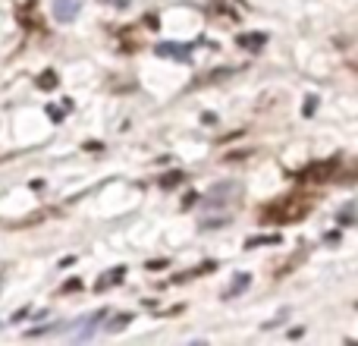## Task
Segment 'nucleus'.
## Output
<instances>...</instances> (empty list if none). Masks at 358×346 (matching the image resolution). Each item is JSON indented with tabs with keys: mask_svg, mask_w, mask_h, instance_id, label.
Segmentation results:
<instances>
[{
	"mask_svg": "<svg viewBox=\"0 0 358 346\" xmlns=\"http://www.w3.org/2000/svg\"><path fill=\"white\" fill-rule=\"evenodd\" d=\"M317 198L315 195H305V192H296V195H286L280 202L267 205L264 208V221L267 223H299L315 211Z\"/></svg>",
	"mask_w": 358,
	"mask_h": 346,
	"instance_id": "nucleus-1",
	"label": "nucleus"
},
{
	"mask_svg": "<svg viewBox=\"0 0 358 346\" xmlns=\"http://www.w3.org/2000/svg\"><path fill=\"white\" fill-rule=\"evenodd\" d=\"M336 173V161H324V164H311L305 167V173H299L302 179H330Z\"/></svg>",
	"mask_w": 358,
	"mask_h": 346,
	"instance_id": "nucleus-2",
	"label": "nucleus"
},
{
	"mask_svg": "<svg viewBox=\"0 0 358 346\" xmlns=\"http://www.w3.org/2000/svg\"><path fill=\"white\" fill-rule=\"evenodd\" d=\"M236 44H239V48H245V50H261L267 44V35H264V32H245V35L236 38Z\"/></svg>",
	"mask_w": 358,
	"mask_h": 346,
	"instance_id": "nucleus-3",
	"label": "nucleus"
},
{
	"mask_svg": "<svg viewBox=\"0 0 358 346\" xmlns=\"http://www.w3.org/2000/svg\"><path fill=\"white\" fill-rule=\"evenodd\" d=\"M54 214V208H41V211H35V214H29V217H22L19 223H13V227H35V223H41V221H48V217Z\"/></svg>",
	"mask_w": 358,
	"mask_h": 346,
	"instance_id": "nucleus-4",
	"label": "nucleus"
},
{
	"mask_svg": "<svg viewBox=\"0 0 358 346\" xmlns=\"http://www.w3.org/2000/svg\"><path fill=\"white\" fill-rule=\"evenodd\" d=\"M57 82H60L57 79V69H44V73L35 79V85L41 88V92H50V88H57Z\"/></svg>",
	"mask_w": 358,
	"mask_h": 346,
	"instance_id": "nucleus-5",
	"label": "nucleus"
},
{
	"mask_svg": "<svg viewBox=\"0 0 358 346\" xmlns=\"http://www.w3.org/2000/svg\"><path fill=\"white\" fill-rule=\"evenodd\" d=\"M182 177H185L182 170H170V173H164V177L157 179V186H161V189H173V186L182 183Z\"/></svg>",
	"mask_w": 358,
	"mask_h": 346,
	"instance_id": "nucleus-6",
	"label": "nucleus"
},
{
	"mask_svg": "<svg viewBox=\"0 0 358 346\" xmlns=\"http://www.w3.org/2000/svg\"><path fill=\"white\" fill-rule=\"evenodd\" d=\"M258 246H280V236H252V240H245V249H258Z\"/></svg>",
	"mask_w": 358,
	"mask_h": 346,
	"instance_id": "nucleus-7",
	"label": "nucleus"
},
{
	"mask_svg": "<svg viewBox=\"0 0 358 346\" xmlns=\"http://www.w3.org/2000/svg\"><path fill=\"white\" fill-rule=\"evenodd\" d=\"M73 13H76L73 0H57V16H60L63 22H69V19H73Z\"/></svg>",
	"mask_w": 358,
	"mask_h": 346,
	"instance_id": "nucleus-8",
	"label": "nucleus"
},
{
	"mask_svg": "<svg viewBox=\"0 0 358 346\" xmlns=\"http://www.w3.org/2000/svg\"><path fill=\"white\" fill-rule=\"evenodd\" d=\"M123 274H126V268H117V271H113L110 277H101V280H98V290H107V286L120 284V280H123Z\"/></svg>",
	"mask_w": 358,
	"mask_h": 346,
	"instance_id": "nucleus-9",
	"label": "nucleus"
},
{
	"mask_svg": "<svg viewBox=\"0 0 358 346\" xmlns=\"http://www.w3.org/2000/svg\"><path fill=\"white\" fill-rule=\"evenodd\" d=\"M245 286H248V277H245V274H242V277L236 280V284L227 290V299H229V296H236V293H239V290H245Z\"/></svg>",
	"mask_w": 358,
	"mask_h": 346,
	"instance_id": "nucleus-10",
	"label": "nucleus"
},
{
	"mask_svg": "<svg viewBox=\"0 0 358 346\" xmlns=\"http://www.w3.org/2000/svg\"><path fill=\"white\" fill-rule=\"evenodd\" d=\"M82 290V280L79 277H73V280H66V284L60 286V293H79Z\"/></svg>",
	"mask_w": 358,
	"mask_h": 346,
	"instance_id": "nucleus-11",
	"label": "nucleus"
},
{
	"mask_svg": "<svg viewBox=\"0 0 358 346\" xmlns=\"http://www.w3.org/2000/svg\"><path fill=\"white\" fill-rule=\"evenodd\" d=\"M129 321H132V315H120L117 321H113V324H110V328H107V331H123V328H126V324H129Z\"/></svg>",
	"mask_w": 358,
	"mask_h": 346,
	"instance_id": "nucleus-12",
	"label": "nucleus"
},
{
	"mask_svg": "<svg viewBox=\"0 0 358 346\" xmlns=\"http://www.w3.org/2000/svg\"><path fill=\"white\" fill-rule=\"evenodd\" d=\"M195 202H198V192H189V195L182 198V211H189V208H192V205H195Z\"/></svg>",
	"mask_w": 358,
	"mask_h": 346,
	"instance_id": "nucleus-13",
	"label": "nucleus"
},
{
	"mask_svg": "<svg viewBox=\"0 0 358 346\" xmlns=\"http://www.w3.org/2000/svg\"><path fill=\"white\" fill-rule=\"evenodd\" d=\"M315 107H317V98H308L305 101V107H302V113L308 117V113H315Z\"/></svg>",
	"mask_w": 358,
	"mask_h": 346,
	"instance_id": "nucleus-14",
	"label": "nucleus"
},
{
	"mask_svg": "<svg viewBox=\"0 0 358 346\" xmlns=\"http://www.w3.org/2000/svg\"><path fill=\"white\" fill-rule=\"evenodd\" d=\"M170 261L167 258H161V261H148V271H157V268H167Z\"/></svg>",
	"mask_w": 358,
	"mask_h": 346,
	"instance_id": "nucleus-15",
	"label": "nucleus"
},
{
	"mask_svg": "<svg viewBox=\"0 0 358 346\" xmlns=\"http://www.w3.org/2000/svg\"><path fill=\"white\" fill-rule=\"evenodd\" d=\"M48 113H50V117H54V123H60V117H63V113L57 111V107H48Z\"/></svg>",
	"mask_w": 358,
	"mask_h": 346,
	"instance_id": "nucleus-16",
	"label": "nucleus"
}]
</instances>
